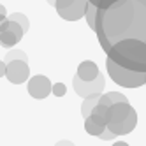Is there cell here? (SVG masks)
<instances>
[{
    "instance_id": "cell-5",
    "label": "cell",
    "mask_w": 146,
    "mask_h": 146,
    "mask_svg": "<svg viewBox=\"0 0 146 146\" xmlns=\"http://www.w3.org/2000/svg\"><path fill=\"white\" fill-rule=\"evenodd\" d=\"M72 86H74V92L83 99H92V97H100L104 95V86H106V79L100 74L95 81H83L78 76L72 78Z\"/></svg>"
},
{
    "instance_id": "cell-15",
    "label": "cell",
    "mask_w": 146,
    "mask_h": 146,
    "mask_svg": "<svg viewBox=\"0 0 146 146\" xmlns=\"http://www.w3.org/2000/svg\"><path fill=\"white\" fill-rule=\"evenodd\" d=\"M88 2H92L93 5H97L99 9H109V7H113L114 4L123 2V0H88Z\"/></svg>"
},
{
    "instance_id": "cell-9",
    "label": "cell",
    "mask_w": 146,
    "mask_h": 146,
    "mask_svg": "<svg viewBox=\"0 0 146 146\" xmlns=\"http://www.w3.org/2000/svg\"><path fill=\"white\" fill-rule=\"evenodd\" d=\"M100 74H102V72L99 70L97 64H95V62H92V60L81 62L79 67H78V72H76V76L79 79H83V81H95Z\"/></svg>"
},
{
    "instance_id": "cell-3",
    "label": "cell",
    "mask_w": 146,
    "mask_h": 146,
    "mask_svg": "<svg viewBox=\"0 0 146 146\" xmlns=\"http://www.w3.org/2000/svg\"><path fill=\"white\" fill-rule=\"evenodd\" d=\"M106 69L109 78L123 88H139L146 85V72H134L129 69H123L118 64H114L111 58L106 60Z\"/></svg>"
},
{
    "instance_id": "cell-4",
    "label": "cell",
    "mask_w": 146,
    "mask_h": 146,
    "mask_svg": "<svg viewBox=\"0 0 146 146\" xmlns=\"http://www.w3.org/2000/svg\"><path fill=\"white\" fill-rule=\"evenodd\" d=\"M88 7V0H56L55 9L60 18L65 21H78L85 18Z\"/></svg>"
},
{
    "instance_id": "cell-14",
    "label": "cell",
    "mask_w": 146,
    "mask_h": 146,
    "mask_svg": "<svg viewBox=\"0 0 146 146\" xmlns=\"http://www.w3.org/2000/svg\"><path fill=\"white\" fill-rule=\"evenodd\" d=\"M9 19H13V21H16L18 25H21V27L25 28V32L30 28V21H28V18H27L25 14H21V13H14V14H11V16H9Z\"/></svg>"
},
{
    "instance_id": "cell-2",
    "label": "cell",
    "mask_w": 146,
    "mask_h": 146,
    "mask_svg": "<svg viewBox=\"0 0 146 146\" xmlns=\"http://www.w3.org/2000/svg\"><path fill=\"white\" fill-rule=\"evenodd\" d=\"M137 125V113L130 106V102H118L109 108L108 129L114 135L130 134Z\"/></svg>"
},
{
    "instance_id": "cell-19",
    "label": "cell",
    "mask_w": 146,
    "mask_h": 146,
    "mask_svg": "<svg viewBox=\"0 0 146 146\" xmlns=\"http://www.w3.org/2000/svg\"><path fill=\"white\" fill-rule=\"evenodd\" d=\"M55 146H76L74 143H70V141H67V139H64V141H58Z\"/></svg>"
},
{
    "instance_id": "cell-13",
    "label": "cell",
    "mask_w": 146,
    "mask_h": 146,
    "mask_svg": "<svg viewBox=\"0 0 146 146\" xmlns=\"http://www.w3.org/2000/svg\"><path fill=\"white\" fill-rule=\"evenodd\" d=\"M99 99L100 97H92V99H85L83 100V106H81V114H83V118H88V116H92V113H93V109H95V106L99 104Z\"/></svg>"
},
{
    "instance_id": "cell-21",
    "label": "cell",
    "mask_w": 146,
    "mask_h": 146,
    "mask_svg": "<svg viewBox=\"0 0 146 146\" xmlns=\"http://www.w3.org/2000/svg\"><path fill=\"white\" fill-rule=\"evenodd\" d=\"M46 2H48V4H51V5H55V4H56V0H46Z\"/></svg>"
},
{
    "instance_id": "cell-12",
    "label": "cell",
    "mask_w": 146,
    "mask_h": 146,
    "mask_svg": "<svg viewBox=\"0 0 146 146\" xmlns=\"http://www.w3.org/2000/svg\"><path fill=\"white\" fill-rule=\"evenodd\" d=\"M97 18H99V7L93 5L92 2H88V7H86V14H85V19L92 30H97Z\"/></svg>"
},
{
    "instance_id": "cell-18",
    "label": "cell",
    "mask_w": 146,
    "mask_h": 146,
    "mask_svg": "<svg viewBox=\"0 0 146 146\" xmlns=\"http://www.w3.org/2000/svg\"><path fill=\"white\" fill-rule=\"evenodd\" d=\"M114 137H116V135H114V134H113L109 129H108L106 132H104V134L100 135V139H102V141H111V139H114Z\"/></svg>"
},
{
    "instance_id": "cell-20",
    "label": "cell",
    "mask_w": 146,
    "mask_h": 146,
    "mask_svg": "<svg viewBox=\"0 0 146 146\" xmlns=\"http://www.w3.org/2000/svg\"><path fill=\"white\" fill-rule=\"evenodd\" d=\"M113 146H129V144L125 143V141H116V143H114Z\"/></svg>"
},
{
    "instance_id": "cell-16",
    "label": "cell",
    "mask_w": 146,
    "mask_h": 146,
    "mask_svg": "<svg viewBox=\"0 0 146 146\" xmlns=\"http://www.w3.org/2000/svg\"><path fill=\"white\" fill-rule=\"evenodd\" d=\"M28 60L27 58V55H25V51H9V53L5 55V58H4V62H11V60Z\"/></svg>"
},
{
    "instance_id": "cell-10",
    "label": "cell",
    "mask_w": 146,
    "mask_h": 146,
    "mask_svg": "<svg viewBox=\"0 0 146 146\" xmlns=\"http://www.w3.org/2000/svg\"><path fill=\"white\" fill-rule=\"evenodd\" d=\"M85 130L90 134V135H95V137H100V135L108 130V123L97 118V116H88L85 120Z\"/></svg>"
},
{
    "instance_id": "cell-17",
    "label": "cell",
    "mask_w": 146,
    "mask_h": 146,
    "mask_svg": "<svg viewBox=\"0 0 146 146\" xmlns=\"http://www.w3.org/2000/svg\"><path fill=\"white\" fill-rule=\"evenodd\" d=\"M65 93H67V86L64 85V83H56V85H53V95L64 97Z\"/></svg>"
},
{
    "instance_id": "cell-8",
    "label": "cell",
    "mask_w": 146,
    "mask_h": 146,
    "mask_svg": "<svg viewBox=\"0 0 146 146\" xmlns=\"http://www.w3.org/2000/svg\"><path fill=\"white\" fill-rule=\"evenodd\" d=\"M28 93L34 99H39V100L46 99L49 93H53V85H51L49 78H46L42 74L32 76L28 79Z\"/></svg>"
},
{
    "instance_id": "cell-6",
    "label": "cell",
    "mask_w": 146,
    "mask_h": 146,
    "mask_svg": "<svg viewBox=\"0 0 146 146\" xmlns=\"http://www.w3.org/2000/svg\"><path fill=\"white\" fill-rule=\"evenodd\" d=\"M23 34H25V28L9 18L4 19L2 25H0V42H2L4 48L16 46L23 39Z\"/></svg>"
},
{
    "instance_id": "cell-11",
    "label": "cell",
    "mask_w": 146,
    "mask_h": 146,
    "mask_svg": "<svg viewBox=\"0 0 146 146\" xmlns=\"http://www.w3.org/2000/svg\"><path fill=\"white\" fill-rule=\"evenodd\" d=\"M100 104H104V106H114V104H118V102H129L127 97L123 95V93H118V92H108V93H104V95H100L99 99Z\"/></svg>"
},
{
    "instance_id": "cell-1",
    "label": "cell",
    "mask_w": 146,
    "mask_h": 146,
    "mask_svg": "<svg viewBox=\"0 0 146 146\" xmlns=\"http://www.w3.org/2000/svg\"><path fill=\"white\" fill-rule=\"evenodd\" d=\"M106 55L123 69L134 72H146V42L139 39L120 40Z\"/></svg>"
},
{
    "instance_id": "cell-7",
    "label": "cell",
    "mask_w": 146,
    "mask_h": 146,
    "mask_svg": "<svg viewBox=\"0 0 146 146\" xmlns=\"http://www.w3.org/2000/svg\"><path fill=\"white\" fill-rule=\"evenodd\" d=\"M5 64V78L13 83V85H21L27 79H30V67L28 60H11L4 62Z\"/></svg>"
}]
</instances>
